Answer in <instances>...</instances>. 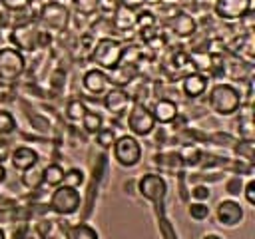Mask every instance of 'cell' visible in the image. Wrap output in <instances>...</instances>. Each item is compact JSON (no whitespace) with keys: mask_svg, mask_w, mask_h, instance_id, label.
I'll return each instance as SVG.
<instances>
[{"mask_svg":"<svg viewBox=\"0 0 255 239\" xmlns=\"http://www.w3.org/2000/svg\"><path fill=\"white\" fill-rule=\"evenodd\" d=\"M243 195L249 205H255V179H247V183L243 187Z\"/></svg>","mask_w":255,"mask_h":239,"instance_id":"1f68e13d","label":"cell"},{"mask_svg":"<svg viewBox=\"0 0 255 239\" xmlns=\"http://www.w3.org/2000/svg\"><path fill=\"white\" fill-rule=\"evenodd\" d=\"M6 179V167H4V163H0V183Z\"/></svg>","mask_w":255,"mask_h":239,"instance_id":"836d02e7","label":"cell"},{"mask_svg":"<svg viewBox=\"0 0 255 239\" xmlns=\"http://www.w3.org/2000/svg\"><path fill=\"white\" fill-rule=\"evenodd\" d=\"M124 44L116 38H100L92 46V60L102 70H116L124 58Z\"/></svg>","mask_w":255,"mask_h":239,"instance_id":"7a4b0ae2","label":"cell"},{"mask_svg":"<svg viewBox=\"0 0 255 239\" xmlns=\"http://www.w3.org/2000/svg\"><path fill=\"white\" fill-rule=\"evenodd\" d=\"M211 197V189L207 185H195L191 189V199L193 201H209Z\"/></svg>","mask_w":255,"mask_h":239,"instance_id":"f546056e","label":"cell"},{"mask_svg":"<svg viewBox=\"0 0 255 239\" xmlns=\"http://www.w3.org/2000/svg\"><path fill=\"white\" fill-rule=\"evenodd\" d=\"M68 239H100L98 231L88 223H76L68 229Z\"/></svg>","mask_w":255,"mask_h":239,"instance_id":"ffe728a7","label":"cell"},{"mask_svg":"<svg viewBox=\"0 0 255 239\" xmlns=\"http://www.w3.org/2000/svg\"><path fill=\"white\" fill-rule=\"evenodd\" d=\"M30 2H32V0H0L2 8H4V10H12V12H22V10H26V8L30 6Z\"/></svg>","mask_w":255,"mask_h":239,"instance_id":"f1b7e54d","label":"cell"},{"mask_svg":"<svg viewBox=\"0 0 255 239\" xmlns=\"http://www.w3.org/2000/svg\"><path fill=\"white\" fill-rule=\"evenodd\" d=\"M22 183H24V187H28V189H38L44 181H42V169H38L36 165L34 167H30V169H26V171H22Z\"/></svg>","mask_w":255,"mask_h":239,"instance_id":"603a6c76","label":"cell"},{"mask_svg":"<svg viewBox=\"0 0 255 239\" xmlns=\"http://www.w3.org/2000/svg\"><path fill=\"white\" fill-rule=\"evenodd\" d=\"M187 215L193 219V221H205L209 215H211V209L207 205V201H191L187 205Z\"/></svg>","mask_w":255,"mask_h":239,"instance_id":"44dd1931","label":"cell"},{"mask_svg":"<svg viewBox=\"0 0 255 239\" xmlns=\"http://www.w3.org/2000/svg\"><path fill=\"white\" fill-rule=\"evenodd\" d=\"M120 4H122L120 0H96V6H98L102 12H106V14H114Z\"/></svg>","mask_w":255,"mask_h":239,"instance_id":"4dcf8cb0","label":"cell"},{"mask_svg":"<svg viewBox=\"0 0 255 239\" xmlns=\"http://www.w3.org/2000/svg\"><path fill=\"white\" fill-rule=\"evenodd\" d=\"M24 70H26V60L18 48L14 46L0 48V82L12 84L24 74Z\"/></svg>","mask_w":255,"mask_h":239,"instance_id":"277c9868","label":"cell"},{"mask_svg":"<svg viewBox=\"0 0 255 239\" xmlns=\"http://www.w3.org/2000/svg\"><path fill=\"white\" fill-rule=\"evenodd\" d=\"M0 239H6V233H4V229L0 227Z\"/></svg>","mask_w":255,"mask_h":239,"instance_id":"d590c367","label":"cell"},{"mask_svg":"<svg viewBox=\"0 0 255 239\" xmlns=\"http://www.w3.org/2000/svg\"><path fill=\"white\" fill-rule=\"evenodd\" d=\"M38 161H40L38 151L32 149V147H28V145H18V147H14L12 153H10V163H12V167L18 169V171H26V169L38 165Z\"/></svg>","mask_w":255,"mask_h":239,"instance_id":"5bb4252c","label":"cell"},{"mask_svg":"<svg viewBox=\"0 0 255 239\" xmlns=\"http://www.w3.org/2000/svg\"><path fill=\"white\" fill-rule=\"evenodd\" d=\"M70 20V10L56 0H46L40 8V24L44 26V30H52V32H62L68 26Z\"/></svg>","mask_w":255,"mask_h":239,"instance_id":"52a82bcc","label":"cell"},{"mask_svg":"<svg viewBox=\"0 0 255 239\" xmlns=\"http://www.w3.org/2000/svg\"><path fill=\"white\" fill-rule=\"evenodd\" d=\"M12 42H14V48H18L20 52L22 50H36V48H42L46 42H50V36L46 38V32L32 26V24H22V26H16L12 30Z\"/></svg>","mask_w":255,"mask_h":239,"instance_id":"ba28073f","label":"cell"},{"mask_svg":"<svg viewBox=\"0 0 255 239\" xmlns=\"http://www.w3.org/2000/svg\"><path fill=\"white\" fill-rule=\"evenodd\" d=\"M245 217V211L235 199H221L215 207V219L221 227H237Z\"/></svg>","mask_w":255,"mask_h":239,"instance_id":"8fae6325","label":"cell"},{"mask_svg":"<svg viewBox=\"0 0 255 239\" xmlns=\"http://www.w3.org/2000/svg\"><path fill=\"white\" fill-rule=\"evenodd\" d=\"M112 149H114V159L122 167H135L141 161V143L131 133L116 137Z\"/></svg>","mask_w":255,"mask_h":239,"instance_id":"5b68a950","label":"cell"},{"mask_svg":"<svg viewBox=\"0 0 255 239\" xmlns=\"http://www.w3.org/2000/svg\"><path fill=\"white\" fill-rule=\"evenodd\" d=\"M84 179H86V177H84V171H82V169H78V167H72V169L64 171V179H62V183L78 189V187L84 183Z\"/></svg>","mask_w":255,"mask_h":239,"instance_id":"d4e9b609","label":"cell"},{"mask_svg":"<svg viewBox=\"0 0 255 239\" xmlns=\"http://www.w3.org/2000/svg\"><path fill=\"white\" fill-rule=\"evenodd\" d=\"M129 106H131V96L124 92L122 88H110L104 94V108L114 116L126 114Z\"/></svg>","mask_w":255,"mask_h":239,"instance_id":"4fadbf2b","label":"cell"},{"mask_svg":"<svg viewBox=\"0 0 255 239\" xmlns=\"http://www.w3.org/2000/svg\"><path fill=\"white\" fill-rule=\"evenodd\" d=\"M2 18H4V10L0 8V22H2Z\"/></svg>","mask_w":255,"mask_h":239,"instance_id":"74e56055","label":"cell"},{"mask_svg":"<svg viewBox=\"0 0 255 239\" xmlns=\"http://www.w3.org/2000/svg\"><path fill=\"white\" fill-rule=\"evenodd\" d=\"M137 191L149 199V201H163L167 195V181L163 179V175L157 173H145L139 177L137 181Z\"/></svg>","mask_w":255,"mask_h":239,"instance_id":"30bf717a","label":"cell"},{"mask_svg":"<svg viewBox=\"0 0 255 239\" xmlns=\"http://www.w3.org/2000/svg\"><path fill=\"white\" fill-rule=\"evenodd\" d=\"M143 4H149V6H155V4H161L163 0H141Z\"/></svg>","mask_w":255,"mask_h":239,"instance_id":"e575fe53","label":"cell"},{"mask_svg":"<svg viewBox=\"0 0 255 239\" xmlns=\"http://www.w3.org/2000/svg\"><path fill=\"white\" fill-rule=\"evenodd\" d=\"M253 10V0H215L213 2V12L221 20L233 22L241 20L245 14Z\"/></svg>","mask_w":255,"mask_h":239,"instance_id":"9c48e42d","label":"cell"},{"mask_svg":"<svg viewBox=\"0 0 255 239\" xmlns=\"http://www.w3.org/2000/svg\"><path fill=\"white\" fill-rule=\"evenodd\" d=\"M80 203H82V195L76 187H70V185H56L52 195H50V209L58 215H72L80 209Z\"/></svg>","mask_w":255,"mask_h":239,"instance_id":"8992f818","label":"cell"},{"mask_svg":"<svg viewBox=\"0 0 255 239\" xmlns=\"http://www.w3.org/2000/svg\"><path fill=\"white\" fill-rule=\"evenodd\" d=\"M169 28L177 36H191L195 32L197 24H195V18L191 14H187V12H175L171 16V20H169Z\"/></svg>","mask_w":255,"mask_h":239,"instance_id":"2e32d148","label":"cell"},{"mask_svg":"<svg viewBox=\"0 0 255 239\" xmlns=\"http://www.w3.org/2000/svg\"><path fill=\"white\" fill-rule=\"evenodd\" d=\"M80 121H82L84 129L90 131V133H96L100 127H104V118H102V114H98V112L86 110V114H84V118H82Z\"/></svg>","mask_w":255,"mask_h":239,"instance_id":"7402d4cb","label":"cell"},{"mask_svg":"<svg viewBox=\"0 0 255 239\" xmlns=\"http://www.w3.org/2000/svg\"><path fill=\"white\" fill-rule=\"evenodd\" d=\"M126 125L131 131V135L135 137H145L153 131L155 127V120L149 112V108H145L139 102H131V106L126 112Z\"/></svg>","mask_w":255,"mask_h":239,"instance_id":"3957f363","label":"cell"},{"mask_svg":"<svg viewBox=\"0 0 255 239\" xmlns=\"http://www.w3.org/2000/svg\"><path fill=\"white\" fill-rule=\"evenodd\" d=\"M207 104L217 116H233L241 108V92L233 84H215L207 94Z\"/></svg>","mask_w":255,"mask_h":239,"instance_id":"6da1fadb","label":"cell"},{"mask_svg":"<svg viewBox=\"0 0 255 239\" xmlns=\"http://www.w3.org/2000/svg\"><path fill=\"white\" fill-rule=\"evenodd\" d=\"M20 239H36L34 235H24V237H20Z\"/></svg>","mask_w":255,"mask_h":239,"instance_id":"8d00e7d4","label":"cell"},{"mask_svg":"<svg viewBox=\"0 0 255 239\" xmlns=\"http://www.w3.org/2000/svg\"><path fill=\"white\" fill-rule=\"evenodd\" d=\"M181 90L187 98H199L205 94L207 90V78L201 76V74H187L183 80H181Z\"/></svg>","mask_w":255,"mask_h":239,"instance_id":"e0dca14e","label":"cell"},{"mask_svg":"<svg viewBox=\"0 0 255 239\" xmlns=\"http://www.w3.org/2000/svg\"><path fill=\"white\" fill-rule=\"evenodd\" d=\"M64 179V167L58 165V163H48L44 169H42V181L50 187H56L60 185Z\"/></svg>","mask_w":255,"mask_h":239,"instance_id":"d6986e66","label":"cell"},{"mask_svg":"<svg viewBox=\"0 0 255 239\" xmlns=\"http://www.w3.org/2000/svg\"><path fill=\"white\" fill-rule=\"evenodd\" d=\"M151 116L155 120V123H171L177 118V104L173 100L161 98L151 106Z\"/></svg>","mask_w":255,"mask_h":239,"instance_id":"9a60e30c","label":"cell"},{"mask_svg":"<svg viewBox=\"0 0 255 239\" xmlns=\"http://www.w3.org/2000/svg\"><path fill=\"white\" fill-rule=\"evenodd\" d=\"M82 86L88 94L102 96L110 90V76L102 68H92L82 76Z\"/></svg>","mask_w":255,"mask_h":239,"instance_id":"7c38bea8","label":"cell"},{"mask_svg":"<svg viewBox=\"0 0 255 239\" xmlns=\"http://www.w3.org/2000/svg\"><path fill=\"white\" fill-rule=\"evenodd\" d=\"M135 24L141 30H147L155 24V14L151 10H139V12H135Z\"/></svg>","mask_w":255,"mask_h":239,"instance_id":"83f0119b","label":"cell"},{"mask_svg":"<svg viewBox=\"0 0 255 239\" xmlns=\"http://www.w3.org/2000/svg\"><path fill=\"white\" fill-rule=\"evenodd\" d=\"M96 141H98V145L100 147H112L114 145V141H116V131L112 129V127H100L98 131H96Z\"/></svg>","mask_w":255,"mask_h":239,"instance_id":"484cf974","label":"cell"},{"mask_svg":"<svg viewBox=\"0 0 255 239\" xmlns=\"http://www.w3.org/2000/svg\"><path fill=\"white\" fill-rule=\"evenodd\" d=\"M16 129V120L10 112L0 110V135H8Z\"/></svg>","mask_w":255,"mask_h":239,"instance_id":"4316f807","label":"cell"},{"mask_svg":"<svg viewBox=\"0 0 255 239\" xmlns=\"http://www.w3.org/2000/svg\"><path fill=\"white\" fill-rule=\"evenodd\" d=\"M114 24H116V28H120V30L133 28V26H135V10H133V8H128V6H124V4H120L118 10L114 12Z\"/></svg>","mask_w":255,"mask_h":239,"instance_id":"ac0fdd59","label":"cell"},{"mask_svg":"<svg viewBox=\"0 0 255 239\" xmlns=\"http://www.w3.org/2000/svg\"><path fill=\"white\" fill-rule=\"evenodd\" d=\"M86 110H88V108L84 106V102L72 100V102H68V106H66V116H68L72 121H80V120L84 118Z\"/></svg>","mask_w":255,"mask_h":239,"instance_id":"cb8c5ba5","label":"cell"},{"mask_svg":"<svg viewBox=\"0 0 255 239\" xmlns=\"http://www.w3.org/2000/svg\"><path fill=\"white\" fill-rule=\"evenodd\" d=\"M201 239H225V237H221L219 233H205L201 235Z\"/></svg>","mask_w":255,"mask_h":239,"instance_id":"d6a6232c","label":"cell"}]
</instances>
